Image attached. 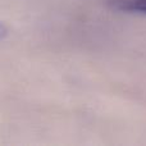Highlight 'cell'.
Returning a JSON list of instances; mask_svg holds the SVG:
<instances>
[{
  "mask_svg": "<svg viewBox=\"0 0 146 146\" xmlns=\"http://www.w3.org/2000/svg\"><path fill=\"white\" fill-rule=\"evenodd\" d=\"M109 4L118 10L146 13V0H110Z\"/></svg>",
  "mask_w": 146,
  "mask_h": 146,
  "instance_id": "1",
  "label": "cell"
}]
</instances>
